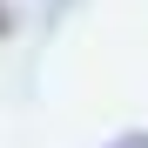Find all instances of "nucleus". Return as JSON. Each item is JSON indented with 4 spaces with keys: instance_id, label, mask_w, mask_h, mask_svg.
<instances>
[{
    "instance_id": "obj_1",
    "label": "nucleus",
    "mask_w": 148,
    "mask_h": 148,
    "mask_svg": "<svg viewBox=\"0 0 148 148\" xmlns=\"http://www.w3.org/2000/svg\"><path fill=\"white\" fill-rule=\"evenodd\" d=\"M108 148H148V135H121V141H108Z\"/></svg>"
}]
</instances>
